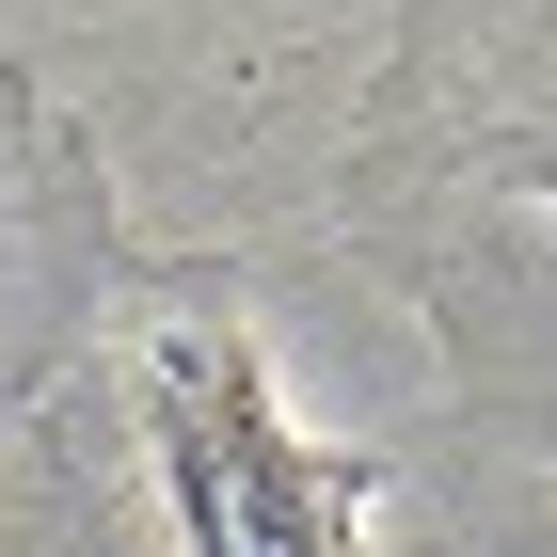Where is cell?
<instances>
[{"instance_id": "cell-3", "label": "cell", "mask_w": 557, "mask_h": 557, "mask_svg": "<svg viewBox=\"0 0 557 557\" xmlns=\"http://www.w3.org/2000/svg\"><path fill=\"white\" fill-rule=\"evenodd\" d=\"M398 112H462V144L557 208V33H430L398 64Z\"/></svg>"}, {"instance_id": "cell-1", "label": "cell", "mask_w": 557, "mask_h": 557, "mask_svg": "<svg viewBox=\"0 0 557 557\" xmlns=\"http://www.w3.org/2000/svg\"><path fill=\"white\" fill-rule=\"evenodd\" d=\"M144 462L191 557H383V446H319L239 302L175 287L144 319Z\"/></svg>"}, {"instance_id": "cell-2", "label": "cell", "mask_w": 557, "mask_h": 557, "mask_svg": "<svg viewBox=\"0 0 557 557\" xmlns=\"http://www.w3.org/2000/svg\"><path fill=\"white\" fill-rule=\"evenodd\" d=\"M112 287H128L112 191H96V160L33 112V81L0 64V398H33L48 367L96 335Z\"/></svg>"}]
</instances>
